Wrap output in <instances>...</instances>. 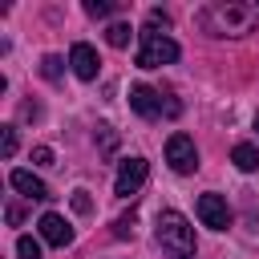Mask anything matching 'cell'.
Returning <instances> with one entry per match:
<instances>
[{
  "instance_id": "cell-10",
  "label": "cell",
  "mask_w": 259,
  "mask_h": 259,
  "mask_svg": "<svg viewBox=\"0 0 259 259\" xmlns=\"http://www.w3.org/2000/svg\"><path fill=\"white\" fill-rule=\"evenodd\" d=\"M231 162H235L239 170H259V150L243 142V146H235V150H231Z\"/></svg>"
},
{
  "instance_id": "cell-6",
  "label": "cell",
  "mask_w": 259,
  "mask_h": 259,
  "mask_svg": "<svg viewBox=\"0 0 259 259\" xmlns=\"http://www.w3.org/2000/svg\"><path fill=\"white\" fill-rule=\"evenodd\" d=\"M198 219H202L206 227H214V231H227V223H231L227 198H223V194H202V198H198Z\"/></svg>"
},
{
  "instance_id": "cell-19",
  "label": "cell",
  "mask_w": 259,
  "mask_h": 259,
  "mask_svg": "<svg viewBox=\"0 0 259 259\" xmlns=\"http://www.w3.org/2000/svg\"><path fill=\"white\" fill-rule=\"evenodd\" d=\"M4 214H8V223H12V227H16V223H20V219H24V210H20V206H16V202H12V206H8V210H4Z\"/></svg>"
},
{
  "instance_id": "cell-3",
  "label": "cell",
  "mask_w": 259,
  "mask_h": 259,
  "mask_svg": "<svg viewBox=\"0 0 259 259\" xmlns=\"http://www.w3.org/2000/svg\"><path fill=\"white\" fill-rule=\"evenodd\" d=\"M130 109L138 113V117H158V113H166V117H174L178 113V101H162V93L158 89H150V85H134L130 89Z\"/></svg>"
},
{
  "instance_id": "cell-20",
  "label": "cell",
  "mask_w": 259,
  "mask_h": 259,
  "mask_svg": "<svg viewBox=\"0 0 259 259\" xmlns=\"http://www.w3.org/2000/svg\"><path fill=\"white\" fill-rule=\"evenodd\" d=\"M255 134H259V117H255Z\"/></svg>"
},
{
  "instance_id": "cell-18",
  "label": "cell",
  "mask_w": 259,
  "mask_h": 259,
  "mask_svg": "<svg viewBox=\"0 0 259 259\" xmlns=\"http://www.w3.org/2000/svg\"><path fill=\"white\" fill-rule=\"evenodd\" d=\"M150 24H162V28H166V24H170V16H166L162 8H150Z\"/></svg>"
},
{
  "instance_id": "cell-16",
  "label": "cell",
  "mask_w": 259,
  "mask_h": 259,
  "mask_svg": "<svg viewBox=\"0 0 259 259\" xmlns=\"http://www.w3.org/2000/svg\"><path fill=\"white\" fill-rule=\"evenodd\" d=\"M73 210H77V214H89V210H93V202H89L85 190H73Z\"/></svg>"
},
{
  "instance_id": "cell-15",
  "label": "cell",
  "mask_w": 259,
  "mask_h": 259,
  "mask_svg": "<svg viewBox=\"0 0 259 259\" xmlns=\"http://www.w3.org/2000/svg\"><path fill=\"white\" fill-rule=\"evenodd\" d=\"M40 73H45L49 81H61V57H53V53H49V57L40 61Z\"/></svg>"
},
{
  "instance_id": "cell-11",
  "label": "cell",
  "mask_w": 259,
  "mask_h": 259,
  "mask_svg": "<svg viewBox=\"0 0 259 259\" xmlns=\"http://www.w3.org/2000/svg\"><path fill=\"white\" fill-rule=\"evenodd\" d=\"M130 36H134V28H130L125 20H117V24H109V28H105V40H109L113 49H125V45H130Z\"/></svg>"
},
{
  "instance_id": "cell-4",
  "label": "cell",
  "mask_w": 259,
  "mask_h": 259,
  "mask_svg": "<svg viewBox=\"0 0 259 259\" xmlns=\"http://www.w3.org/2000/svg\"><path fill=\"white\" fill-rule=\"evenodd\" d=\"M166 162H170L174 174H194V170H198V150H194V142H190L186 134H170V142H166Z\"/></svg>"
},
{
  "instance_id": "cell-2",
  "label": "cell",
  "mask_w": 259,
  "mask_h": 259,
  "mask_svg": "<svg viewBox=\"0 0 259 259\" xmlns=\"http://www.w3.org/2000/svg\"><path fill=\"white\" fill-rule=\"evenodd\" d=\"M170 61H178V45L170 36L146 28L142 32V49H138V65L142 69H158V65H170Z\"/></svg>"
},
{
  "instance_id": "cell-1",
  "label": "cell",
  "mask_w": 259,
  "mask_h": 259,
  "mask_svg": "<svg viewBox=\"0 0 259 259\" xmlns=\"http://www.w3.org/2000/svg\"><path fill=\"white\" fill-rule=\"evenodd\" d=\"M158 247L166 259H190L194 255V227L178 210H162L158 214Z\"/></svg>"
},
{
  "instance_id": "cell-12",
  "label": "cell",
  "mask_w": 259,
  "mask_h": 259,
  "mask_svg": "<svg viewBox=\"0 0 259 259\" xmlns=\"http://www.w3.org/2000/svg\"><path fill=\"white\" fill-rule=\"evenodd\" d=\"M16 255H20V259H40V243L28 239V235H20V239H16Z\"/></svg>"
},
{
  "instance_id": "cell-7",
  "label": "cell",
  "mask_w": 259,
  "mask_h": 259,
  "mask_svg": "<svg viewBox=\"0 0 259 259\" xmlns=\"http://www.w3.org/2000/svg\"><path fill=\"white\" fill-rule=\"evenodd\" d=\"M69 65H73V73H77L81 81H93V77H97V69H101V61H97L93 45H85V40H77V45L69 49Z\"/></svg>"
},
{
  "instance_id": "cell-5",
  "label": "cell",
  "mask_w": 259,
  "mask_h": 259,
  "mask_svg": "<svg viewBox=\"0 0 259 259\" xmlns=\"http://www.w3.org/2000/svg\"><path fill=\"white\" fill-rule=\"evenodd\" d=\"M146 158H125L121 166H117V182H113V190L121 194V198H130V194H138V186L146 182Z\"/></svg>"
},
{
  "instance_id": "cell-9",
  "label": "cell",
  "mask_w": 259,
  "mask_h": 259,
  "mask_svg": "<svg viewBox=\"0 0 259 259\" xmlns=\"http://www.w3.org/2000/svg\"><path fill=\"white\" fill-rule=\"evenodd\" d=\"M8 182H12L24 198H36V202H45V198H49V186H45L32 170H12V174H8Z\"/></svg>"
},
{
  "instance_id": "cell-13",
  "label": "cell",
  "mask_w": 259,
  "mask_h": 259,
  "mask_svg": "<svg viewBox=\"0 0 259 259\" xmlns=\"http://www.w3.org/2000/svg\"><path fill=\"white\" fill-rule=\"evenodd\" d=\"M85 12H89L93 20H101V16H113V12H117V4H109V0H89V4H85Z\"/></svg>"
},
{
  "instance_id": "cell-17",
  "label": "cell",
  "mask_w": 259,
  "mask_h": 259,
  "mask_svg": "<svg viewBox=\"0 0 259 259\" xmlns=\"http://www.w3.org/2000/svg\"><path fill=\"white\" fill-rule=\"evenodd\" d=\"M32 162H36V166H53V150H49V146H36V150H32Z\"/></svg>"
},
{
  "instance_id": "cell-14",
  "label": "cell",
  "mask_w": 259,
  "mask_h": 259,
  "mask_svg": "<svg viewBox=\"0 0 259 259\" xmlns=\"http://www.w3.org/2000/svg\"><path fill=\"white\" fill-rule=\"evenodd\" d=\"M0 154H4V158H12V154H16V130H12V125H4V130H0Z\"/></svg>"
},
{
  "instance_id": "cell-8",
  "label": "cell",
  "mask_w": 259,
  "mask_h": 259,
  "mask_svg": "<svg viewBox=\"0 0 259 259\" xmlns=\"http://www.w3.org/2000/svg\"><path fill=\"white\" fill-rule=\"evenodd\" d=\"M36 227H40V239H45V243H53V247H69V243H73V227H69L61 214H53V210H49V214H40V223H36Z\"/></svg>"
}]
</instances>
